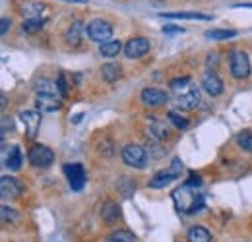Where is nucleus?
<instances>
[{
    "mask_svg": "<svg viewBox=\"0 0 252 242\" xmlns=\"http://www.w3.org/2000/svg\"><path fill=\"white\" fill-rule=\"evenodd\" d=\"M173 202H175L177 210L183 213H196L198 210L204 208V198L189 184H185L173 192Z\"/></svg>",
    "mask_w": 252,
    "mask_h": 242,
    "instance_id": "nucleus-1",
    "label": "nucleus"
},
{
    "mask_svg": "<svg viewBox=\"0 0 252 242\" xmlns=\"http://www.w3.org/2000/svg\"><path fill=\"white\" fill-rule=\"evenodd\" d=\"M185 171V165L181 159H173V163L169 165L167 171H161L158 175H154V179L150 181L152 188H165L167 184H171L173 181H177L181 177V173Z\"/></svg>",
    "mask_w": 252,
    "mask_h": 242,
    "instance_id": "nucleus-2",
    "label": "nucleus"
},
{
    "mask_svg": "<svg viewBox=\"0 0 252 242\" xmlns=\"http://www.w3.org/2000/svg\"><path fill=\"white\" fill-rule=\"evenodd\" d=\"M229 66H231V74L237 78V80H245L249 78L251 74V60L247 57V53L243 51H235L229 59Z\"/></svg>",
    "mask_w": 252,
    "mask_h": 242,
    "instance_id": "nucleus-3",
    "label": "nucleus"
},
{
    "mask_svg": "<svg viewBox=\"0 0 252 242\" xmlns=\"http://www.w3.org/2000/svg\"><path fill=\"white\" fill-rule=\"evenodd\" d=\"M123 159H125V163L128 165V167L144 169L146 163H148V153H146L144 148L130 144V146H126L125 150H123Z\"/></svg>",
    "mask_w": 252,
    "mask_h": 242,
    "instance_id": "nucleus-4",
    "label": "nucleus"
},
{
    "mask_svg": "<svg viewBox=\"0 0 252 242\" xmlns=\"http://www.w3.org/2000/svg\"><path fill=\"white\" fill-rule=\"evenodd\" d=\"M64 175L68 177V182H70V188L80 192L86 184V171L80 163H68L64 165Z\"/></svg>",
    "mask_w": 252,
    "mask_h": 242,
    "instance_id": "nucleus-5",
    "label": "nucleus"
},
{
    "mask_svg": "<svg viewBox=\"0 0 252 242\" xmlns=\"http://www.w3.org/2000/svg\"><path fill=\"white\" fill-rule=\"evenodd\" d=\"M88 35L92 41H97V43H105L111 39L113 35V26L103 22V20H94L90 26H88Z\"/></svg>",
    "mask_w": 252,
    "mask_h": 242,
    "instance_id": "nucleus-6",
    "label": "nucleus"
},
{
    "mask_svg": "<svg viewBox=\"0 0 252 242\" xmlns=\"http://www.w3.org/2000/svg\"><path fill=\"white\" fill-rule=\"evenodd\" d=\"M30 161L35 167H49L55 161V153L45 146H33L30 150Z\"/></svg>",
    "mask_w": 252,
    "mask_h": 242,
    "instance_id": "nucleus-7",
    "label": "nucleus"
},
{
    "mask_svg": "<svg viewBox=\"0 0 252 242\" xmlns=\"http://www.w3.org/2000/svg\"><path fill=\"white\" fill-rule=\"evenodd\" d=\"M148 51H150V41L144 39V37H134V39H130L125 47V53L128 59H140V57H144Z\"/></svg>",
    "mask_w": 252,
    "mask_h": 242,
    "instance_id": "nucleus-8",
    "label": "nucleus"
},
{
    "mask_svg": "<svg viewBox=\"0 0 252 242\" xmlns=\"http://www.w3.org/2000/svg\"><path fill=\"white\" fill-rule=\"evenodd\" d=\"M202 88H204L206 93H210L212 97H216V95H221V93H223V82H221L220 76H218L214 70H210V72H206L204 78H202Z\"/></svg>",
    "mask_w": 252,
    "mask_h": 242,
    "instance_id": "nucleus-9",
    "label": "nucleus"
},
{
    "mask_svg": "<svg viewBox=\"0 0 252 242\" xmlns=\"http://www.w3.org/2000/svg\"><path fill=\"white\" fill-rule=\"evenodd\" d=\"M198 103H200V91H198V88H189L187 93H181V95L177 97V107L183 109V111H192V109H196Z\"/></svg>",
    "mask_w": 252,
    "mask_h": 242,
    "instance_id": "nucleus-10",
    "label": "nucleus"
},
{
    "mask_svg": "<svg viewBox=\"0 0 252 242\" xmlns=\"http://www.w3.org/2000/svg\"><path fill=\"white\" fill-rule=\"evenodd\" d=\"M22 184L14 177H2L0 179V194L2 198H18L22 194Z\"/></svg>",
    "mask_w": 252,
    "mask_h": 242,
    "instance_id": "nucleus-11",
    "label": "nucleus"
},
{
    "mask_svg": "<svg viewBox=\"0 0 252 242\" xmlns=\"http://www.w3.org/2000/svg\"><path fill=\"white\" fill-rule=\"evenodd\" d=\"M35 107L41 113H57L63 107V103H61V99L57 95H37Z\"/></svg>",
    "mask_w": 252,
    "mask_h": 242,
    "instance_id": "nucleus-12",
    "label": "nucleus"
},
{
    "mask_svg": "<svg viewBox=\"0 0 252 242\" xmlns=\"http://www.w3.org/2000/svg\"><path fill=\"white\" fill-rule=\"evenodd\" d=\"M20 119H22V122L28 128V136L35 138L37 136V130L41 126V115L37 111H24V113H20Z\"/></svg>",
    "mask_w": 252,
    "mask_h": 242,
    "instance_id": "nucleus-13",
    "label": "nucleus"
},
{
    "mask_svg": "<svg viewBox=\"0 0 252 242\" xmlns=\"http://www.w3.org/2000/svg\"><path fill=\"white\" fill-rule=\"evenodd\" d=\"M142 101L148 107H159V105L167 103V93L161 90H156V88H148V90L142 91Z\"/></svg>",
    "mask_w": 252,
    "mask_h": 242,
    "instance_id": "nucleus-14",
    "label": "nucleus"
},
{
    "mask_svg": "<svg viewBox=\"0 0 252 242\" xmlns=\"http://www.w3.org/2000/svg\"><path fill=\"white\" fill-rule=\"evenodd\" d=\"M161 18H171V20H202V22H210L212 16L206 14H198V12H173V14H159Z\"/></svg>",
    "mask_w": 252,
    "mask_h": 242,
    "instance_id": "nucleus-15",
    "label": "nucleus"
},
{
    "mask_svg": "<svg viewBox=\"0 0 252 242\" xmlns=\"http://www.w3.org/2000/svg\"><path fill=\"white\" fill-rule=\"evenodd\" d=\"M6 167L10 169V171H18L20 167H22V163H24V155H22V150L18 148V146H14L10 153L6 155Z\"/></svg>",
    "mask_w": 252,
    "mask_h": 242,
    "instance_id": "nucleus-16",
    "label": "nucleus"
},
{
    "mask_svg": "<svg viewBox=\"0 0 252 242\" xmlns=\"http://www.w3.org/2000/svg\"><path fill=\"white\" fill-rule=\"evenodd\" d=\"M101 217H103V221H107V223H115V221L121 217V208H119L115 202H105L103 208H101Z\"/></svg>",
    "mask_w": 252,
    "mask_h": 242,
    "instance_id": "nucleus-17",
    "label": "nucleus"
},
{
    "mask_svg": "<svg viewBox=\"0 0 252 242\" xmlns=\"http://www.w3.org/2000/svg\"><path fill=\"white\" fill-rule=\"evenodd\" d=\"M121 49H123V43H121V41H105V43L99 45L101 57H107V59L117 57V55L121 53Z\"/></svg>",
    "mask_w": 252,
    "mask_h": 242,
    "instance_id": "nucleus-18",
    "label": "nucleus"
},
{
    "mask_svg": "<svg viewBox=\"0 0 252 242\" xmlns=\"http://www.w3.org/2000/svg\"><path fill=\"white\" fill-rule=\"evenodd\" d=\"M82 33H84V24L80 20H76V22H72V26L66 31V41L72 45H78L82 41Z\"/></svg>",
    "mask_w": 252,
    "mask_h": 242,
    "instance_id": "nucleus-19",
    "label": "nucleus"
},
{
    "mask_svg": "<svg viewBox=\"0 0 252 242\" xmlns=\"http://www.w3.org/2000/svg\"><path fill=\"white\" fill-rule=\"evenodd\" d=\"M35 91H37V95H57L59 93V86L55 82L43 78V80L35 82Z\"/></svg>",
    "mask_w": 252,
    "mask_h": 242,
    "instance_id": "nucleus-20",
    "label": "nucleus"
},
{
    "mask_svg": "<svg viewBox=\"0 0 252 242\" xmlns=\"http://www.w3.org/2000/svg\"><path fill=\"white\" fill-rule=\"evenodd\" d=\"M189 242H212V235L204 227H192L189 231Z\"/></svg>",
    "mask_w": 252,
    "mask_h": 242,
    "instance_id": "nucleus-21",
    "label": "nucleus"
},
{
    "mask_svg": "<svg viewBox=\"0 0 252 242\" xmlns=\"http://www.w3.org/2000/svg\"><path fill=\"white\" fill-rule=\"evenodd\" d=\"M101 74H103V80L105 82H115V80L121 78V66H117V64H105L101 68Z\"/></svg>",
    "mask_w": 252,
    "mask_h": 242,
    "instance_id": "nucleus-22",
    "label": "nucleus"
},
{
    "mask_svg": "<svg viewBox=\"0 0 252 242\" xmlns=\"http://www.w3.org/2000/svg\"><path fill=\"white\" fill-rule=\"evenodd\" d=\"M107 242H136V237L130 231H115L107 237Z\"/></svg>",
    "mask_w": 252,
    "mask_h": 242,
    "instance_id": "nucleus-23",
    "label": "nucleus"
},
{
    "mask_svg": "<svg viewBox=\"0 0 252 242\" xmlns=\"http://www.w3.org/2000/svg\"><path fill=\"white\" fill-rule=\"evenodd\" d=\"M237 144L245 150V151L252 153V132L251 130H243L237 134Z\"/></svg>",
    "mask_w": 252,
    "mask_h": 242,
    "instance_id": "nucleus-24",
    "label": "nucleus"
},
{
    "mask_svg": "<svg viewBox=\"0 0 252 242\" xmlns=\"http://www.w3.org/2000/svg\"><path fill=\"white\" fill-rule=\"evenodd\" d=\"M237 31L235 30H212V31H206V37L212 39V41H220V39H231L235 37Z\"/></svg>",
    "mask_w": 252,
    "mask_h": 242,
    "instance_id": "nucleus-25",
    "label": "nucleus"
},
{
    "mask_svg": "<svg viewBox=\"0 0 252 242\" xmlns=\"http://www.w3.org/2000/svg\"><path fill=\"white\" fill-rule=\"evenodd\" d=\"M150 134H152L156 140H163V138L169 136V130H167V126H165L163 122L154 121L152 122V126H150Z\"/></svg>",
    "mask_w": 252,
    "mask_h": 242,
    "instance_id": "nucleus-26",
    "label": "nucleus"
},
{
    "mask_svg": "<svg viewBox=\"0 0 252 242\" xmlns=\"http://www.w3.org/2000/svg\"><path fill=\"white\" fill-rule=\"evenodd\" d=\"M22 30L26 33H35V31L43 30V20L41 18H28L22 26Z\"/></svg>",
    "mask_w": 252,
    "mask_h": 242,
    "instance_id": "nucleus-27",
    "label": "nucleus"
},
{
    "mask_svg": "<svg viewBox=\"0 0 252 242\" xmlns=\"http://www.w3.org/2000/svg\"><path fill=\"white\" fill-rule=\"evenodd\" d=\"M189 84H190V78L189 76H185V78H177V80H173L169 86H171V90L173 91H181V90H185Z\"/></svg>",
    "mask_w": 252,
    "mask_h": 242,
    "instance_id": "nucleus-28",
    "label": "nucleus"
},
{
    "mask_svg": "<svg viewBox=\"0 0 252 242\" xmlns=\"http://www.w3.org/2000/svg\"><path fill=\"white\" fill-rule=\"evenodd\" d=\"M169 119H171V122H173L177 128H189V122L185 121L179 113H175V111H171V113H169Z\"/></svg>",
    "mask_w": 252,
    "mask_h": 242,
    "instance_id": "nucleus-29",
    "label": "nucleus"
},
{
    "mask_svg": "<svg viewBox=\"0 0 252 242\" xmlns=\"http://www.w3.org/2000/svg\"><path fill=\"white\" fill-rule=\"evenodd\" d=\"M41 12H43V6H33V4L24 6V14H28L30 18H39Z\"/></svg>",
    "mask_w": 252,
    "mask_h": 242,
    "instance_id": "nucleus-30",
    "label": "nucleus"
},
{
    "mask_svg": "<svg viewBox=\"0 0 252 242\" xmlns=\"http://www.w3.org/2000/svg\"><path fill=\"white\" fill-rule=\"evenodd\" d=\"M2 219L8 223V221H16L18 219V215L14 213V210H10L8 206H2Z\"/></svg>",
    "mask_w": 252,
    "mask_h": 242,
    "instance_id": "nucleus-31",
    "label": "nucleus"
},
{
    "mask_svg": "<svg viewBox=\"0 0 252 242\" xmlns=\"http://www.w3.org/2000/svg\"><path fill=\"white\" fill-rule=\"evenodd\" d=\"M57 86H59L61 95L66 97V95H68V88H66V82H64V74H59V82H57Z\"/></svg>",
    "mask_w": 252,
    "mask_h": 242,
    "instance_id": "nucleus-32",
    "label": "nucleus"
},
{
    "mask_svg": "<svg viewBox=\"0 0 252 242\" xmlns=\"http://www.w3.org/2000/svg\"><path fill=\"white\" fill-rule=\"evenodd\" d=\"M12 128H14V122L4 117V119H2V138H4V136L8 134V130H12Z\"/></svg>",
    "mask_w": 252,
    "mask_h": 242,
    "instance_id": "nucleus-33",
    "label": "nucleus"
},
{
    "mask_svg": "<svg viewBox=\"0 0 252 242\" xmlns=\"http://www.w3.org/2000/svg\"><path fill=\"white\" fill-rule=\"evenodd\" d=\"M200 184H202V181H200V177H198V175H190L189 186H192V188H194V186H200Z\"/></svg>",
    "mask_w": 252,
    "mask_h": 242,
    "instance_id": "nucleus-34",
    "label": "nucleus"
},
{
    "mask_svg": "<svg viewBox=\"0 0 252 242\" xmlns=\"http://www.w3.org/2000/svg\"><path fill=\"white\" fill-rule=\"evenodd\" d=\"M165 33H183V28H175V26H167V28H163Z\"/></svg>",
    "mask_w": 252,
    "mask_h": 242,
    "instance_id": "nucleus-35",
    "label": "nucleus"
},
{
    "mask_svg": "<svg viewBox=\"0 0 252 242\" xmlns=\"http://www.w3.org/2000/svg\"><path fill=\"white\" fill-rule=\"evenodd\" d=\"M10 24H12V22H10L8 18H2V28H0V33H2V35L8 31V26H10Z\"/></svg>",
    "mask_w": 252,
    "mask_h": 242,
    "instance_id": "nucleus-36",
    "label": "nucleus"
},
{
    "mask_svg": "<svg viewBox=\"0 0 252 242\" xmlns=\"http://www.w3.org/2000/svg\"><path fill=\"white\" fill-rule=\"evenodd\" d=\"M237 8H252V4L251 2H247V4H235Z\"/></svg>",
    "mask_w": 252,
    "mask_h": 242,
    "instance_id": "nucleus-37",
    "label": "nucleus"
},
{
    "mask_svg": "<svg viewBox=\"0 0 252 242\" xmlns=\"http://www.w3.org/2000/svg\"><path fill=\"white\" fill-rule=\"evenodd\" d=\"M66 2H78V4H86L88 0H66Z\"/></svg>",
    "mask_w": 252,
    "mask_h": 242,
    "instance_id": "nucleus-38",
    "label": "nucleus"
}]
</instances>
